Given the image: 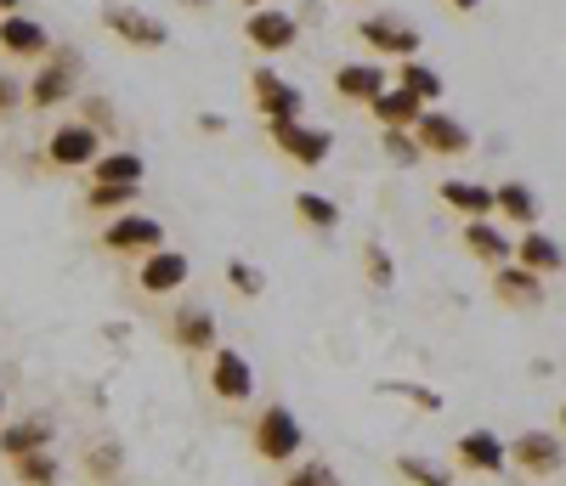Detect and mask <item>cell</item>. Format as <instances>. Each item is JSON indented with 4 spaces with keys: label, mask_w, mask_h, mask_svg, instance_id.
Returning a JSON list of instances; mask_svg holds the SVG:
<instances>
[{
    "label": "cell",
    "mask_w": 566,
    "mask_h": 486,
    "mask_svg": "<svg viewBox=\"0 0 566 486\" xmlns=\"http://www.w3.org/2000/svg\"><path fill=\"white\" fill-rule=\"evenodd\" d=\"M250 447H255V458H266V464H295L301 447H306V430H301L295 408H283V402L261 408V419L250 424Z\"/></svg>",
    "instance_id": "cell-1"
},
{
    "label": "cell",
    "mask_w": 566,
    "mask_h": 486,
    "mask_svg": "<svg viewBox=\"0 0 566 486\" xmlns=\"http://www.w3.org/2000/svg\"><path fill=\"white\" fill-rule=\"evenodd\" d=\"M357 40H363L380 63H386V57H391V63L419 57V45H424L419 23H408L402 12H368V18H357Z\"/></svg>",
    "instance_id": "cell-2"
},
{
    "label": "cell",
    "mask_w": 566,
    "mask_h": 486,
    "mask_svg": "<svg viewBox=\"0 0 566 486\" xmlns=\"http://www.w3.org/2000/svg\"><path fill=\"white\" fill-rule=\"evenodd\" d=\"M103 130H91L85 119H63L52 136H45V165H52V170H91V165H97L108 148H103Z\"/></svg>",
    "instance_id": "cell-3"
},
{
    "label": "cell",
    "mask_w": 566,
    "mask_h": 486,
    "mask_svg": "<svg viewBox=\"0 0 566 486\" xmlns=\"http://www.w3.org/2000/svg\"><path fill=\"white\" fill-rule=\"evenodd\" d=\"M80 96V52L63 45L52 52V63H40V74L29 80V108H69Z\"/></svg>",
    "instance_id": "cell-4"
},
{
    "label": "cell",
    "mask_w": 566,
    "mask_h": 486,
    "mask_svg": "<svg viewBox=\"0 0 566 486\" xmlns=\"http://www.w3.org/2000/svg\"><path fill=\"white\" fill-rule=\"evenodd\" d=\"M266 136H272V148H277V154H290V159L306 165V170H317L328 154H335V130H328V125L277 119V125H266Z\"/></svg>",
    "instance_id": "cell-5"
},
{
    "label": "cell",
    "mask_w": 566,
    "mask_h": 486,
    "mask_svg": "<svg viewBox=\"0 0 566 486\" xmlns=\"http://www.w3.org/2000/svg\"><path fill=\"white\" fill-rule=\"evenodd\" d=\"M510 469H522L533 480L560 475L566 469V435H555V430H522L510 442Z\"/></svg>",
    "instance_id": "cell-6"
},
{
    "label": "cell",
    "mask_w": 566,
    "mask_h": 486,
    "mask_svg": "<svg viewBox=\"0 0 566 486\" xmlns=\"http://www.w3.org/2000/svg\"><path fill=\"white\" fill-rule=\"evenodd\" d=\"M250 96H255V114L266 119V125H277V119H301V108H306V91L295 85V80H283L277 68H255L250 74Z\"/></svg>",
    "instance_id": "cell-7"
},
{
    "label": "cell",
    "mask_w": 566,
    "mask_h": 486,
    "mask_svg": "<svg viewBox=\"0 0 566 486\" xmlns=\"http://www.w3.org/2000/svg\"><path fill=\"white\" fill-rule=\"evenodd\" d=\"M413 136H419V148L431 154V159H464L470 148H476L470 125H464V119H453L448 108H424V114H419V125H413Z\"/></svg>",
    "instance_id": "cell-8"
},
{
    "label": "cell",
    "mask_w": 566,
    "mask_h": 486,
    "mask_svg": "<svg viewBox=\"0 0 566 486\" xmlns=\"http://www.w3.org/2000/svg\"><path fill=\"white\" fill-rule=\"evenodd\" d=\"M453 464L470 469V475H510V442L499 430L476 424V430H464L453 442Z\"/></svg>",
    "instance_id": "cell-9"
},
{
    "label": "cell",
    "mask_w": 566,
    "mask_h": 486,
    "mask_svg": "<svg viewBox=\"0 0 566 486\" xmlns=\"http://www.w3.org/2000/svg\"><path fill=\"white\" fill-rule=\"evenodd\" d=\"M103 250H108V255H154V250H165V226H159L154 215L125 210V215H114V221L103 226Z\"/></svg>",
    "instance_id": "cell-10"
},
{
    "label": "cell",
    "mask_w": 566,
    "mask_h": 486,
    "mask_svg": "<svg viewBox=\"0 0 566 486\" xmlns=\"http://www.w3.org/2000/svg\"><path fill=\"white\" fill-rule=\"evenodd\" d=\"M244 40L266 57H283V52H295V40H301V18L283 12V7H261V12L244 18Z\"/></svg>",
    "instance_id": "cell-11"
},
{
    "label": "cell",
    "mask_w": 566,
    "mask_h": 486,
    "mask_svg": "<svg viewBox=\"0 0 566 486\" xmlns=\"http://www.w3.org/2000/svg\"><path fill=\"white\" fill-rule=\"evenodd\" d=\"M103 23L114 40L136 45V52H159V45L170 40V23L154 18V12H142V7H103Z\"/></svg>",
    "instance_id": "cell-12"
},
{
    "label": "cell",
    "mask_w": 566,
    "mask_h": 486,
    "mask_svg": "<svg viewBox=\"0 0 566 486\" xmlns=\"http://www.w3.org/2000/svg\"><path fill=\"white\" fill-rule=\"evenodd\" d=\"M210 391L221 402H250L255 397V368L244 351H232V346H216L210 351Z\"/></svg>",
    "instance_id": "cell-13"
},
{
    "label": "cell",
    "mask_w": 566,
    "mask_h": 486,
    "mask_svg": "<svg viewBox=\"0 0 566 486\" xmlns=\"http://www.w3.org/2000/svg\"><path fill=\"white\" fill-rule=\"evenodd\" d=\"M493 300L510 306V311H538V306L549 300V288H544L538 272H527L522 261H510V266L493 272Z\"/></svg>",
    "instance_id": "cell-14"
},
{
    "label": "cell",
    "mask_w": 566,
    "mask_h": 486,
    "mask_svg": "<svg viewBox=\"0 0 566 486\" xmlns=\"http://www.w3.org/2000/svg\"><path fill=\"white\" fill-rule=\"evenodd\" d=\"M187 277H193V261H187L181 250H154V255H142L136 288L159 300V295H176V288H187Z\"/></svg>",
    "instance_id": "cell-15"
},
{
    "label": "cell",
    "mask_w": 566,
    "mask_h": 486,
    "mask_svg": "<svg viewBox=\"0 0 566 486\" xmlns=\"http://www.w3.org/2000/svg\"><path fill=\"white\" fill-rule=\"evenodd\" d=\"M437 199H442L453 215H464V221H493V215H499V192H493L488 181H464V176H448V181L437 187Z\"/></svg>",
    "instance_id": "cell-16"
},
{
    "label": "cell",
    "mask_w": 566,
    "mask_h": 486,
    "mask_svg": "<svg viewBox=\"0 0 566 486\" xmlns=\"http://www.w3.org/2000/svg\"><path fill=\"white\" fill-rule=\"evenodd\" d=\"M170 339H176L181 351H193V357L216 351V346H221V339H216V311H210V306H199V300L176 306V317H170Z\"/></svg>",
    "instance_id": "cell-17"
},
{
    "label": "cell",
    "mask_w": 566,
    "mask_h": 486,
    "mask_svg": "<svg viewBox=\"0 0 566 486\" xmlns=\"http://www.w3.org/2000/svg\"><path fill=\"white\" fill-rule=\"evenodd\" d=\"M57 442V424L45 419V413H29V419H18V424H0V458H23V453H45Z\"/></svg>",
    "instance_id": "cell-18"
},
{
    "label": "cell",
    "mask_w": 566,
    "mask_h": 486,
    "mask_svg": "<svg viewBox=\"0 0 566 486\" xmlns=\"http://www.w3.org/2000/svg\"><path fill=\"white\" fill-rule=\"evenodd\" d=\"M464 250L470 261H482V266H510L515 261V237L499 226V221H464Z\"/></svg>",
    "instance_id": "cell-19"
},
{
    "label": "cell",
    "mask_w": 566,
    "mask_h": 486,
    "mask_svg": "<svg viewBox=\"0 0 566 486\" xmlns=\"http://www.w3.org/2000/svg\"><path fill=\"white\" fill-rule=\"evenodd\" d=\"M386 85H391L386 63H340L335 68V96H346V103H357V108H368Z\"/></svg>",
    "instance_id": "cell-20"
},
{
    "label": "cell",
    "mask_w": 566,
    "mask_h": 486,
    "mask_svg": "<svg viewBox=\"0 0 566 486\" xmlns=\"http://www.w3.org/2000/svg\"><path fill=\"white\" fill-rule=\"evenodd\" d=\"M515 261H522L527 272H538V277H555V272H566V250L544 232V226H527L522 237H515Z\"/></svg>",
    "instance_id": "cell-21"
},
{
    "label": "cell",
    "mask_w": 566,
    "mask_h": 486,
    "mask_svg": "<svg viewBox=\"0 0 566 486\" xmlns=\"http://www.w3.org/2000/svg\"><path fill=\"white\" fill-rule=\"evenodd\" d=\"M368 114L380 119V130H413L419 114H424V103H419L413 91H402V85H386V91L368 103Z\"/></svg>",
    "instance_id": "cell-22"
},
{
    "label": "cell",
    "mask_w": 566,
    "mask_h": 486,
    "mask_svg": "<svg viewBox=\"0 0 566 486\" xmlns=\"http://www.w3.org/2000/svg\"><path fill=\"white\" fill-rule=\"evenodd\" d=\"M0 52H12V57H45V52H52V34H45L34 18L12 12V18H0Z\"/></svg>",
    "instance_id": "cell-23"
},
{
    "label": "cell",
    "mask_w": 566,
    "mask_h": 486,
    "mask_svg": "<svg viewBox=\"0 0 566 486\" xmlns=\"http://www.w3.org/2000/svg\"><path fill=\"white\" fill-rule=\"evenodd\" d=\"M136 199H142V187H130V181H91L85 187V210L91 215H108V221L125 215Z\"/></svg>",
    "instance_id": "cell-24"
},
{
    "label": "cell",
    "mask_w": 566,
    "mask_h": 486,
    "mask_svg": "<svg viewBox=\"0 0 566 486\" xmlns=\"http://www.w3.org/2000/svg\"><path fill=\"white\" fill-rule=\"evenodd\" d=\"M499 192V215L510 221V226H538V192L527 187V181H504V187H493Z\"/></svg>",
    "instance_id": "cell-25"
},
{
    "label": "cell",
    "mask_w": 566,
    "mask_h": 486,
    "mask_svg": "<svg viewBox=\"0 0 566 486\" xmlns=\"http://www.w3.org/2000/svg\"><path fill=\"white\" fill-rule=\"evenodd\" d=\"M397 85H402V91H413L424 108H437V103H442V91H448V85H442V74H437L431 63H419V57H402V63H397Z\"/></svg>",
    "instance_id": "cell-26"
},
{
    "label": "cell",
    "mask_w": 566,
    "mask_h": 486,
    "mask_svg": "<svg viewBox=\"0 0 566 486\" xmlns=\"http://www.w3.org/2000/svg\"><path fill=\"white\" fill-rule=\"evenodd\" d=\"M295 215H301L312 232H335V226H340V204H335V199H323V192H312V187L295 192Z\"/></svg>",
    "instance_id": "cell-27"
},
{
    "label": "cell",
    "mask_w": 566,
    "mask_h": 486,
    "mask_svg": "<svg viewBox=\"0 0 566 486\" xmlns=\"http://www.w3.org/2000/svg\"><path fill=\"white\" fill-rule=\"evenodd\" d=\"M391 469H397L408 486H453V469H442L437 458H424V453H402Z\"/></svg>",
    "instance_id": "cell-28"
},
{
    "label": "cell",
    "mask_w": 566,
    "mask_h": 486,
    "mask_svg": "<svg viewBox=\"0 0 566 486\" xmlns=\"http://www.w3.org/2000/svg\"><path fill=\"white\" fill-rule=\"evenodd\" d=\"M12 475H18L23 486H57V480H63V464H57L52 447H45V453H23V458L12 464Z\"/></svg>",
    "instance_id": "cell-29"
},
{
    "label": "cell",
    "mask_w": 566,
    "mask_h": 486,
    "mask_svg": "<svg viewBox=\"0 0 566 486\" xmlns=\"http://www.w3.org/2000/svg\"><path fill=\"white\" fill-rule=\"evenodd\" d=\"M142 176H148L142 154H103L97 165H91V181H130V187H142Z\"/></svg>",
    "instance_id": "cell-30"
},
{
    "label": "cell",
    "mask_w": 566,
    "mask_h": 486,
    "mask_svg": "<svg viewBox=\"0 0 566 486\" xmlns=\"http://www.w3.org/2000/svg\"><path fill=\"white\" fill-rule=\"evenodd\" d=\"M380 397H397L419 413H442V391H431V384H413V379H386L380 384Z\"/></svg>",
    "instance_id": "cell-31"
},
{
    "label": "cell",
    "mask_w": 566,
    "mask_h": 486,
    "mask_svg": "<svg viewBox=\"0 0 566 486\" xmlns=\"http://www.w3.org/2000/svg\"><path fill=\"white\" fill-rule=\"evenodd\" d=\"M380 154H386L391 165H402V170L424 159V148H419V136H413V130H380Z\"/></svg>",
    "instance_id": "cell-32"
},
{
    "label": "cell",
    "mask_w": 566,
    "mask_h": 486,
    "mask_svg": "<svg viewBox=\"0 0 566 486\" xmlns=\"http://www.w3.org/2000/svg\"><path fill=\"white\" fill-rule=\"evenodd\" d=\"M363 272L374 288H397V261L386 255V243H363Z\"/></svg>",
    "instance_id": "cell-33"
},
{
    "label": "cell",
    "mask_w": 566,
    "mask_h": 486,
    "mask_svg": "<svg viewBox=\"0 0 566 486\" xmlns=\"http://www.w3.org/2000/svg\"><path fill=\"white\" fill-rule=\"evenodd\" d=\"M227 283H232V295H244V300L266 295V272L250 266V261H227Z\"/></svg>",
    "instance_id": "cell-34"
},
{
    "label": "cell",
    "mask_w": 566,
    "mask_h": 486,
    "mask_svg": "<svg viewBox=\"0 0 566 486\" xmlns=\"http://www.w3.org/2000/svg\"><path fill=\"white\" fill-rule=\"evenodd\" d=\"M119 464H125V453H119L114 442H103V447H91V453H85V475H97V480L119 475Z\"/></svg>",
    "instance_id": "cell-35"
},
{
    "label": "cell",
    "mask_w": 566,
    "mask_h": 486,
    "mask_svg": "<svg viewBox=\"0 0 566 486\" xmlns=\"http://www.w3.org/2000/svg\"><path fill=\"white\" fill-rule=\"evenodd\" d=\"M283 486H340V475L328 469V464H317V458H312V464H295L290 475H283Z\"/></svg>",
    "instance_id": "cell-36"
},
{
    "label": "cell",
    "mask_w": 566,
    "mask_h": 486,
    "mask_svg": "<svg viewBox=\"0 0 566 486\" xmlns=\"http://www.w3.org/2000/svg\"><path fill=\"white\" fill-rule=\"evenodd\" d=\"M29 103V85L18 80V74H0V119H7V114H18Z\"/></svg>",
    "instance_id": "cell-37"
},
{
    "label": "cell",
    "mask_w": 566,
    "mask_h": 486,
    "mask_svg": "<svg viewBox=\"0 0 566 486\" xmlns=\"http://www.w3.org/2000/svg\"><path fill=\"white\" fill-rule=\"evenodd\" d=\"M80 108H85V114H80V119H85V125H91V130H103V136H108V130H114V108H108V103H103V96H85V103H80Z\"/></svg>",
    "instance_id": "cell-38"
},
{
    "label": "cell",
    "mask_w": 566,
    "mask_h": 486,
    "mask_svg": "<svg viewBox=\"0 0 566 486\" xmlns=\"http://www.w3.org/2000/svg\"><path fill=\"white\" fill-rule=\"evenodd\" d=\"M295 18H301V29H306V23H323V0H301Z\"/></svg>",
    "instance_id": "cell-39"
},
{
    "label": "cell",
    "mask_w": 566,
    "mask_h": 486,
    "mask_svg": "<svg viewBox=\"0 0 566 486\" xmlns=\"http://www.w3.org/2000/svg\"><path fill=\"white\" fill-rule=\"evenodd\" d=\"M199 130H205V136H227V119H221V114H199Z\"/></svg>",
    "instance_id": "cell-40"
},
{
    "label": "cell",
    "mask_w": 566,
    "mask_h": 486,
    "mask_svg": "<svg viewBox=\"0 0 566 486\" xmlns=\"http://www.w3.org/2000/svg\"><path fill=\"white\" fill-rule=\"evenodd\" d=\"M448 7H453V12H476V7H482V0H448Z\"/></svg>",
    "instance_id": "cell-41"
},
{
    "label": "cell",
    "mask_w": 566,
    "mask_h": 486,
    "mask_svg": "<svg viewBox=\"0 0 566 486\" xmlns=\"http://www.w3.org/2000/svg\"><path fill=\"white\" fill-rule=\"evenodd\" d=\"M12 12H23V0H0V18H12Z\"/></svg>",
    "instance_id": "cell-42"
},
{
    "label": "cell",
    "mask_w": 566,
    "mask_h": 486,
    "mask_svg": "<svg viewBox=\"0 0 566 486\" xmlns=\"http://www.w3.org/2000/svg\"><path fill=\"white\" fill-rule=\"evenodd\" d=\"M181 7H187V12H210V0H181Z\"/></svg>",
    "instance_id": "cell-43"
},
{
    "label": "cell",
    "mask_w": 566,
    "mask_h": 486,
    "mask_svg": "<svg viewBox=\"0 0 566 486\" xmlns=\"http://www.w3.org/2000/svg\"><path fill=\"white\" fill-rule=\"evenodd\" d=\"M244 7H250V12H261V7H277V0H244Z\"/></svg>",
    "instance_id": "cell-44"
},
{
    "label": "cell",
    "mask_w": 566,
    "mask_h": 486,
    "mask_svg": "<svg viewBox=\"0 0 566 486\" xmlns=\"http://www.w3.org/2000/svg\"><path fill=\"white\" fill-rule=\"evenodd\" d=\"M0 424H7V391H0Z\"/></svg>",
    "instance_id": "cell-45"
},
{
    "label": "cell",
    "mask_w": 566,
    "mask_h": 486,
    "mask_svg": "<svg viewBox=\"0 0 566 486\" xmlns=\"http://www.w3.org/2000/svg\"><path fill=\"white\" fill-rule=\"evenodd\" d=\"M560 430H566V402H560Z\"/></svg>",
    "instance_id": "cell-46"
}]
</instances>
